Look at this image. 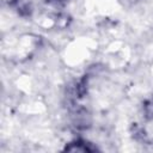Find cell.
I'll use <instances>...</instances> for the list:
<instances>
[{"label":"cell","mask_w":153,"mask_h":153,"mask_svg":"<svg viewBox=\"0 0 153 153\" xmlns=\"http://www.w3.org/2000/svg\"><path fill=\"white\" fill-rule=\"evenodd\" d=\"M65 151L68 152H93L97 151L96 146H92V143L84 141V140H76L74 142H71L68 146H66Z\"/></svg>","instance_id":"obj_1"},{"label":"cell","mask_w":153,"mask_h":153,"mask_svg":"<svg viewBox=\"0 0 153 153\" xmlns=\"http://www.w3.org/2000/svg\"><path fill=\"white\" fill-rule=\"evenodd\" d=\"M131 133H133L134 139L137 140V141H146V140H147V135H146L145 130H143L140 126H137V124H134V126H133Z\"/></svg>","instance_id":"obj_2"},{"label":"cell","mask_w":153,"mask_h":153,"mask_svg":"<svg viewBox=\"0 0 153 153\" xmlns=\"http://www.w3.org/2000/svg\"><path fill=\"white\" fill-rule=\"evenodd\" d=\"M143 112H145L146 118H148V120L153 118V100L145 102V104H143Z\"/></svg>","instance_id":"obj_3"},{"label":"cell","mask_w":153,"mask_h":153,"mask_svg":"<svg viewBox=\"0 0 153 153\" xmlns=\"http://www.w3.org/2000/svg\"><path fill=\"white\" fill-rule=\"evenodd\" d=\"M47 1H49L50 4H54L56 6H60V5H63L67 2V0H47Z\"/></svg>","instance_id":"obj_4"}]
</instances>
